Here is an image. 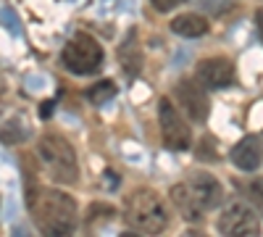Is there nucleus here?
<instances>
[{
  "label": "nucleus",
  "instance_id": "4",
  "mask_svg": "<svg viewBox=\"0 0 263 237\" xmlns=\"http://www.w3.org/2000/svg\"><path fill=\"white\" fill-rule=\"evenodd\" d=\"M37 156L48 169V177L58 185H74L79 179V163L74 145L61 135H42L37 142Z\"/></svg>",
  "mask_w": 263,
  "mask_h": 237
},
{
  "label": "nucleus",
  "instance_id": "10",
  "mask_svg": "<svg viewBox=\"0 0 263 237\" xmlns=\"http://www.w3.org/2000/svg\"><path fill=\"white\" fill-rule=\"evenodd\" d=\"M232 161L237 169H242V171H255L263 161V148H260V140L248 135L242 137L234 148H232Z\"/></svg>",
  "mask_w": 263,
  "mask_h": 237
},
{
  "label": "nucleus",
  "instance_id": "8",
  "mask_svg": "<svg viewBox=\"0 0 263 237\" xmlns=\"http://www.w3.org/2000/svg\"><path fill=\"white\" fill-rule=\"evenodd\" d=\"M177 100L182 103V108L184 114L197 121V124H203L211 114V100H208V93L205 87L197 79H179L177 82Z\"/></svg>",
  "mask_w": 263,
  "mask_h": 237
},
{
  "label": "nucleus",
  "instance_id": "14",
  "mask_svg": "<svg viewBox=\"0 0 263 237\" xmlns=\"http://www.w3.org/2000/svg\"><path fill=\"white\" fill-rule=\"evenodd\" d=\"M248 195L253 200V208L263 216V177H255L250 185H248Z\"/></svg>",
  "mask_w": 263,
  "mask_h": 237
},
{
  "label": "nucleus",
  "instance_id": "5",
  "mask_svg": "<svg viewBox=\"0 0 263 237\" xmlns=\"http://www.w3.org/2000/svg\"><path fill=\"white\" fill-rule=\"evenodd\" d=\"M61 61H63L66 71H71L77 77H87V74L100 71V66H103V48H100V42L92 34L77 32L69 40V45L63 48Z\"/></svg>",
  "mask_w": 263,
  "mask_h": 237
},
{
  "label": "nucleus",
  "instance_id": "11",
  "mask_svg": "<svg viewBox=\"0 0 263 237\" xmlns=\"http://www.w3.org/2000/svg\"><path fill=\"white\" fill-rule=\"evenodd\" d=\"M208 19L200 13H179L171 19V32L179 34V37H203L208 32Z\"/></svg>",
  "mask_w": 263,
  "mask_h": 237
},
{
  "label": "nucleus",
  "instance_id": "6",
  "mask_svg": "<svg viewBox=\"0 0 263 237\" xmlns=\"http://www.w3.org/2000/svg\"><path fill=\"white\" fill-rule=\"evenodd\" d=\"M158 121H161L163 142L171 150H190V145H192V129L182 119V114L168 103V98H161V103H158Z\"/></svg>",
  "mask_w": 263,
  "mask_h": 237
},
{
  "label": "nucleus",
  "instance_id": "2",
  "mask_svg": "<svg viewBox=\"0 0 263 237\" xmlns=\"http://www.w3.org/2000/svg\"><path fill=\"white\" fill-rule=\"evenodd\" d=\"M168 195L184 219H200L203 211L216 208L224 200V187L208 171H195L184 182L174 185Z\"/></svg>",
  "mask_w": 263,
  "mask_h": 237
},
{
  "label": "nucleus",
  "instance_id": "13",
  "mask_svg": "<svg viewBox=\"0 0 263 237\" xmlns=\"http://www.w3.org/2000/svg\"><path fill=\"white\" fill-rule=\"evenodd\" d=\"M116 95V82L114 79H103L98 84H92L90 90H87V98H90V103L95 105H103L105 100H111Z\"/></svg>",
  "mask_w": 263,
  "mask_h": 237
},
{
  "label": "nucleus",
  "instance_id": "12",
  "mask_svg": "<svg viewBox=\"0 0 263 237\" xmlns=\"http://www.w3.org/2000/svg\"><path fill=\"white\" fill-rule=\"evenodd\" d=\"M119 61H121V69H124L129 77L140 74V66H142V50H140V45L135 42V32H132V37L119 48Z\"/></svg>",
  "mask_w": 263,
  "mask_h": 237
},
{
  "label": "nucleus",
  "instance_id": "7",
  "mask_svg": "<svg viewBox=\"0 0 263 237\" xmlns=\"http://www.w3.org/2000/svg\"><path fill=\"white\" fill-rule=\"evenodd\" d=\"M216 227L221 234H229V237H255V234H260V222L248 203L227 206L224 213L218 216Z\"/></svg>",
  "mask_w": 263,
  "mask_h": 237
},
{
  "label": "nucleus",
  "instance_id": "17",
  "mask_svg": "<svg viewBox=\"0 0 263 237\" xmlns=\"http://www.w3.org/2000/svg\"><path fill=\"white\" fill-rule=\"evenodd\" d=\"M50 108H53V103H45V105H40V116H50Z\"/></svg>",
  "mask_w": 263,
  "mask_h": 237
},
{
  "label": "nucleus",
  "instance_id": "3",
  "mask_svg": "<svg viewBox=\"0 0 263 237\" xmlns=\"http://www.w3.org/2000/svg\"><path fill=\"white\" fill-rule=\"evenodd\" d=\"M126 224L140 234H161L168 227V211L153 190H135L124 206Z\"/></svg>",
  "mask_w": 263,
  "mask_h": 237
},
{
  "label": "nucleus",
  "instance_id": "15",
  "mask_svg": "<svg viewBox=\"0 0 263 237\" xmlns=\"http://www.w3.org/2000/svg\"><path fill=\"white\" fill-rule=\"evenodd\" d=\"M150 3H153V8H156V11L166 13V11H171V8H177V6H182L184 0H150Z\"/></svg>",
  "mask_w": 263,
  "mask_h": 237
},
{
  "label": "nucleus",
  "instance_id": "16",
  "mask_svg": "<svg viewBox=\"0 0 263 237\" xmlns=\"http://www.w3.org/2000/svg\"><path fill=\"white\" fill-rule=\"evenodd\" d=\"M255 21H258V34H260V40H263V8L255 13Z\"/></svg>",
  "mask_w": 263,
  "mask_h": 237
},
{
  "label": "nucleus",
  "instance_id": "9",
  "mask_svg": "<svg viewBox=\"0 0 263 237\" xmlns=\"http://www.w3.org/2000/svg\"><path fill=\"white\" fill-rule=\"evenodd\" d=\"M197 82L211 90H224L234 82V63L229 58H203L197 63Z\"/></svg>",
  "mask_w": 263,
  "mask_h": 237
},
{
  "label": "nucleus",
  "instance_id": "1",
  "mask_svg": "<svg viewBox=\"0 0 263 237\" xmlns=\"http://www.w3.org/2000/svg\"><path fill=\"white\" fill-rule=\"evenodd\" d=\"M27 203L34 213V224L45 234H71L77 227V203L61 190H29Z\"/></svg>",
  "mask_w": 263,
  "mask_h": 237
}]
</instances>
